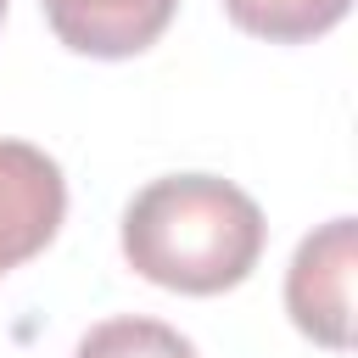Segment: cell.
Wrapping results in <instances>:
<instances>
[{"label": "cell", "instance_id": "cell-3", "mask_svg": "<svg viewBox=\"0 0 358 358\" xmlns=\"http://www.w3.org/2000/svg\"><path fill=\"white\" fill-rule=\"evenodd\" d=\"M67 218L62 162L28 140H0V280L39 257Z\"/></svg>", "mask_w": 358, "mask_h": 358}, {"label": "cell", "instance_id": "cell-1", "mask_svg": "<svg viewBox=\"0 0 358 358\" xmlns=\"http://www.w3.org/2000/svg\"><path fill=\"white\" fill-rule=\"evenodd\" d=\"M263 207L218 173H162L123 207V257L179 296L235 291L263 257Z\"/></svg>", "mask_w": 358, "mask_h": 358}, {"label": "cell", "instance_id": "cell-7", "mask_svg": "<svg viewBox=\"0 0 358 358\" xmlns=\"http://www.w3.org/2000/svg\"><path fill=\"white\" fill-rule=\"evenodd\" d=\"M0 22H6V0H0Z\"/></svg>", "mask_w": 358, "mask_h": 358}, {"label": "cell", "instance_id": "cell-2", "mask_svg": "<svg viewBox=\"0 0 358 358\" xmlns=\"http://www.w3.org/2000/svg\"><path fill=\"white\" fill-rule=\"evenodd\" d=\"M352 263H358V224L341 213L302 235L285 268V313L291 324L330 352L352 347Z\"/></svg>", "mask_w": 358, "mask_h": 358}, {"label": "cell", "instance_id": "cell-6", "mask_svg": "<svg viewBox=\"0 0 358 358\" xmlns=\"http://www.w3.org/2000/svg\"><path fill=\"white\" fill-rule=\"evenodd\" d=\"M73 358H201L190 336H179L162 319H140V313H117L84 330V341L73 347Z\"/></svg>", "mask_w": 358, "mask_h": 358}, {"label": "cell", "instance_id": "cell-5", "mask_svg": "<svg viewBox=\"0 0 358 358\" xmlns=\"http://www.w3.org/2000/svg\"><path fill=\"white\" fill-rule=\"evenodd\" d=\"M352 11V0H224V17L268 45H308L319 34H330L341 17Z\"/></svg>", "mask_w": 358, "mask_h": 358}, {"label": "cell", "instance_id": "cell-4", "mask_svg": "<svg viewBox=\"0 0 358 358\" xmlns=\"http://www.w3.org/2000/svg\"><path fill=\"white\" fill-rule=\"evenodd\" d=\"M39 11L73 56L129 62L168 34L179 0H39Z\"/></svg>", "mask_w": 358, "mask_h": 358}]
</instances>
